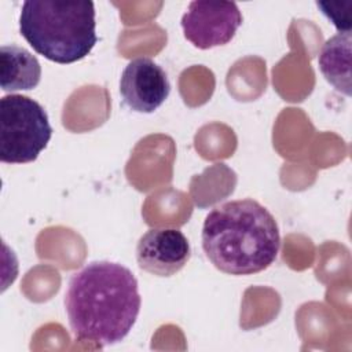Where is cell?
Returning <instances> with one entry per match:
<instances>
[{
    "label": "cell",
    "mask_w": 352,
    "mask_h": 352,
    "mask_svg": "<svg viewBox=\"0 0 352 352\" xmlns=\"http://www.w3.org/2000/svg\"><path fill=\"white\" fill-rule=\"evenodd\" d=\"M142 298L132 271L113 261H92L67 285L65 308L77 340L117 344L132 330Z\"/></svg>",
    "instance_id": "6da1fadb"
},
{
    "label": "cell",
    "mask_w": 352,
    "mask_h": 352,
    "mask_svg": "<svg viewBox=\"0 0 352 352\" xmlns=\"http://www.w3.org/2000/svg\"><path fill=\"white\" fill-rule=\"evenodd\" d=\"M202 248L210 263L230 275H252L268 268L279 253L275 217L252 198L216 206L205 217Z\"/></svg>",
    "instance_id": "7a4b0ae2"
},
{
    "label": "cell",
    "mask_w": 352,
    "mask_h": 352,
    "mask_svg": "<svg viewBox=\"0 0 352 352\" xmlns=\"http://www.w3.org/2000/svg\"><path fill=\"white\" fill-rule=\"evenodd\" d=\"M19 32L33 50L55 63L85 58L98 41L92 1L28 0L22 4Z\"/></svg>",
    "instance_id": "3957f363"
},
{
    "label": "cell",
    "mask_w": 352,
    "mask_h": 352,
    "mask_svg": "<svg viewBox=\"0 0 352 352\" xmlns=\"http://www.w3.org/2000/svg\"><path fill=\"white\" fill-rule=\"evenodd\" d=\"M52 136L44 107L25 95H6L0 100V160L4 164L34 161Z\"/></svg>",
    "instance_id": "277c9868"
},
{
    "label": "cell",
    "mask_w": 352,
    "mask_h": 352,
    "mask_svg": "<svg viewBox=\"0 0 352 352\" xmlns=\"http://www.w3.org/2000/svg\"><path fill=\"white\" fill-rule=\"evenodd\" d=\"M242 14L231 1H191L182 16L184 37L199 50L224 45L242 25Z\"/></svg>",
    "instance_id": "5b68a950"
},
{
    "label": "cell",
    "mask_w": 352,
    "mask_h": 352,
    "mask_svg": "<svg viewBox=\"0 0 352 352\" xmlns=\"http://www.w3.org/2000/svg\"><path fill=\"white\" fill-rule=\"evenodd\" d=\"M169 92L170 84L165 70L150 58L131 60L121 74L120 94L124 103L133 111H155Z\"/></svg>",
    "instance_id": "8992f818"
},
{
    "label": "cell",
    "mask_w": 352,
    "mask_h": 352,
    "mask_svg": "<svg viewBox=\"0 0 352 352\" xmlns=\"http://www.w3.org/2000/svg\"><path fill=\"white\" fill-rule=\"evenodd\" d=\"M191 248L186 235L176 228H151L136 245L139 267L155 276H172L190 260Z\"/></svg>",
    "instance_id": "52a82bcc"
},
{
    "label": "cell",
    "mask_w": 352,
    "mask_h": 352,
    "mask_svg": "<svg viewBox=\"0 0 352 352\" xmlns=\"http://www.w3.org/2000/svg\"><path fill=\"white\" fill-rule=\"evenodd\" d=\"M40 78V62L28 50L14 44L0 48V85L3 91H29L38 85Z\"/></svg>",
    "instance_id": "ba28073f"
},
{
    "label": "cell",
    "mask_w": 352,
    "mask_h": 352,
    "mask_svg": "<svg viewBox=\"0 0 352 352\" xmlns=\"http://www.w3.org/2000/svg\"><path fill=\"white\" fill-rule=\"evenodd\" d=\"M319 69L338 92L351 96V32L338 33L323 44Z\"/></svg>",
    "instance_id": "9c48e42d"
},
{
    "label": "cell",
    "mask_w": 352,
    "mask_h": 352,
    "mask_svg": "<svg viewBox=\"0 0 352 352\" xmlns=\"http://www.w3.org/2000/svg\"><path fill=\"white\" fill-rule=\"evenodd\" d=\"M348 3H330V1H316L318 8L323 12V15H326L331 23L338 29L340 33L342 32H351V26H352V21H351V8L341 11L345 4Z\"/></svg>",
    "instance_id": "30bf717a"
}]
</instances>
